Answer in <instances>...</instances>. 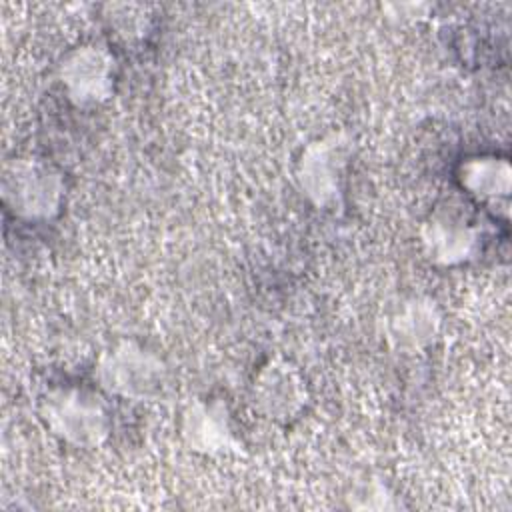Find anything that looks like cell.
<instances>
[{
    "instance_id": "obj_6",
    "label": "cell",
    "mask_w": 512,
    "mask_h": 512,
    "mask_svg": "<svg viewBox=\"0 0 512 512\" xmlns=\"http://www.w3.org/2000/svg\"><path fill=\"white\" fill-rule=\"evenodd\" d=\"M346 156V142L340 134L320 138L304 148L296 176L304 194L318 206H324L338 196Z\"/></svg>"
},
{
    "instance_id": "obj_10",
    "label": "cell",
    "mask_w": 512,
    "mask_h": 512,
    "mask_svg": "<svg viewBox=\"0 0 512 512\" xmlns=\"http://www.w3.org/2000/svg\"><path fill=\"white\" fill-rule=\"evenodd\" d=\"M510 164L506 158L494 154L472 156L460 164L458 180L462 188L486 202H500L510 192Z\"/></svg>"
},
{
    "instance_id": "obj_4",
    "label": "cell",
    "mask_w": 512,
    "mask_h": 512,
    "mask_svg": "<svg viewBox=\"0 0 512 512\" xmlns=\"http://www.w3.org/2000/svg\"><path fill=\"white\" fill-rule=\"evenodd\" d=\"M250 398L264 418L290 422L308 404V384L300 368L290 360L272 358L256 372Z\"/></svg>"
},
{
    "instance_id": "obj_5",
    "label": "cell",
    "mask_w": 512,
    "mask_h": 512,
    "mask_svg": "<svg viewBox=\"0 0 512 512\" xmlns=\"http://www.w3.org/2000/svg\"><path fill=\"white\" fill-rule=\"evenodd\" d=\"M58 78L72 102L80 106L100 104L114 88V56L96 42L80 44L60 60Z\"/></svg>"
},
{
    "instance_id": "obj_3",
    "label": "cell",
    "mask_w": 512,
    "mask_h": 512,
    "mask_svg": "<svg viewBox=\"0 0 512 512\" xmlns=\"http://www.w3.org/2000/svg\"><path fill=\"white\" fill-rule=\"evenodd\" d=\"M42 418L52 434L78 448L100 446L112 428L100 396L82 388H56L42 400Z\"/></svg>"
},
{
    "instance_id": "obj_9",
    "label": "cell",
    "mask_w": 512,
    "mask_h": 512,
    "mask_svg": "<svg viewBox=\"0 0 512 512\" xmlns=\"http://www.w3.org/2000/svg\"><path fill=\"white\" fill-rule=\"evenodd\" d=\"M182 438L200 454H224L234 450L236 438L228 410L220 400H196L182 414Z\"/></svg>"
},
{
    "instance_id": "obj_8",
    "label": "cell",
    "mask_w": 512,
    "mask_h": 512,
    "mask_svg": "<svg viewBox=\"0 0 512 512\" xmlns=\"http://www.w3.org/2000/svg\"><path fill=\"white\" fill-rule=\"evenodd\" d=\"M440 324L442 316L434 300L408 296L394 304L384 316V334L396 348L420 350L438 336Z\"/></svg>"
},
{
    "instance_id": "obj_7",
    "label": "cell",
    "mask_w": 512,
    "mask_h": 512,
    "mask_svg": "<svg viewBox=\"0 0 512 512\" xmlns=\"http://www.w3.org/2000/svg\"><path fill=\"white\" fill-rule=\"evenodd\" d=\"M428 258L440 266H458L478 248V232L464 214L452 208L434 210L420 230Z\"/></svg>"
},
{
    "instance_id": "obj_1",
    "label": "cell",
    "mask_w": 512,
    "mask_h": 512,
    "mask_svg": "<svg viewBox=\"0 0 512 512\" xmlns=\"http://www.w3.org/2000/svg\"><path fill=\"white\" fill-rule=\"evenodd\" d=\"M60 172L34 156H14L2 168V198L6 208L24 220H48L62 204Z\"/></svg>"
},
{
    "instance_id": "obj_2",
    "label": "cell",
    "mask_w": 512,
    "mask_h": 512,
    "mask_svg": "<svg viewBox=\"0 0 512 512\" xmlns=\"http://www.w3.org/2000/svg\"><path fill=\"white\" fill-rule=\"evenodd\" d=\"M100 386L120 398L152 400L166 386L162 358L134 340H122L108 348L94 370Z\"/></svg>"
}]
</instances>
